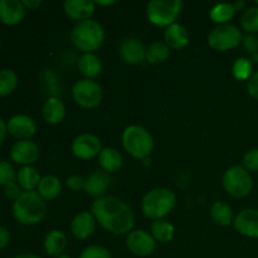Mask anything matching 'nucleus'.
Returning <instances> with one entry per match:
<instances>
[{
  "label": "nucleus",
  "mask_w": 258,
  "mask_h": 258,
  "mask_svg": "<svg viewBox=\"0 0 258 258\" xmlns=\"http://www.w3.org/2000/svg\"><path fill=\"white\" fill-rule=\"evenodd\" d=\"M91 213L103 229L116 236L134 231L135 214L130 206L120 198L105 196L95 199Z\"/></svg>",
  "instance_id": "f257e3e1"
},
{
  "label": "nucleus",
  "mask_w": 258,
  "mask_h": 258,
  "mask_svg": "<svg viewBox=\"0 0 258 258\" xmlns=\"http://www.w3.org/2000/svg\"><path fill=\"white\" fill-rule=\"evenodd\" d=\"M14 218L24 226H34L47 214V204L38 191H23L13 204Z\"/></svg>",
  "instance_id": "f03ea898"
},
{
  "label": "nucleus",
  "mask_w": 258,
  "mask_h": 258,
  "mask_svg": "<svg viewBox=\"0 0 258 258\" xmlns=\"http://www.w3.org/2000/svg\"><path fill=\"white\" fill-rule=\"evenodd\" d=\"M71 40L83 53H92L105 40V30L98 22L92 19L78 22L71 32Z\"/></svg>",
  "instance_id": "7ed1b4c3"
},
{
  "label": "nucleus",
  "mask_w": 258,
  "mask_h": 258,
  "mask_svg": "<svg viewBox=\"0 0 258 258\" xmlns=\"http://www.w3.org/2000/svg\"><path fill=\"white\" fill-rule=\"evenodd\" d=\"M176 196L168 188H155L144 196L141 201V211L144 216L153 221L163 219L174 209Z\"/></svg>",
  "instance_id": "20e7f679"
},
{
  "label": "nucleus",
  "mask_w": 258,
  "mask_h": 258,
  "mask_svg": "<svg viewBox=\"0 0 258 258\" xmlns=\"http://www.w3.org/2000/svg\"><path fill=\"white\" fill-rule=\"evenodd\" d=\"M122 146L133 158L145 159L153 153L154 139L145 127L139 125H130L123 130Z\"/></svg>",
  "instance_id": "39448f33"
},
{
  "label": "nucleus",
  "mask_w": 258,
  "mask_h": 258,
  "mask_svg": "<svg viewBox=\"0 0 258 258\" xmlns=\"http://www.w3.org/2000/svg\"><path fill=\"white\" fill-rule=\"evenodd\" d=\"M183 2L180 0H151L146 5V17L151 24L168 28L180 15Z\"/></svg>",
  "instance_id": "423d86ee"
},
{
  "label": "nucleus",
  "mask_w": 258,
  "mask_h": 258,
  "mask_svg": "<svg viewBox=\"0 0 258 258\" xmlns=\"http://www.w3.org/2000/svg\"><path fill=\"white\" fill-rule=\"evenodd\" d=\"M223 186L233 198H244L253 189V179L251 173L242 165H233L226 170L223 175Z\"/></svg>",
  "instance_id": "0eeeda50"
},
{
  "label": "nucleus",
  "mask_w": 258,
  "mask_h": 258,
  "mask_svg": "<svg viewBox=\"0 0 258 258\" xmlns=\"http://www.w3.org/2000/svg\"><path fill=\"white\" fill-rule=\"evenodd\" d=\"M242 33L238 27L233 24L217 25L208 35V44L217 52H226L241 44Z\"/></svg>",
  "instance_id": "6e6552de"
},
{
  "label": "nucleus",
  "mask_w": 258,
  "mask_h": 258,
  "mask_svg": "<svg viewBox=\"0 0 258 258\" xmlns=\"http://www.w3.org/2000/svg\"><path fill=\"white\" fill-rule=\"evenodd\" d=\"M72 97L81 107L95 108L102 102L103 91L96 81L83 78L73 85Z\"/></svg>",
  "instance_id": "1a4fd4ad"
},
{
  "label": "nucleus",
  "mask_w": 258,
  "mask_h": 258,
  "mask_svg": "<svg viewBox=\"0 0 258 258\" xmlns=\"http://www.w3.org/2000/svg\"><path fill=\"white\" fill-rule=\"evenodd\" d=\"M126 246L128 251L138 257H148L156 249V241L151 233L144 229H135L127 234Z\"/></svg>",
  "instance_id": "9d476101"
},
{
  "label": "nucleus",
  "mask_w": 258,
  "mask_h": 258,
  "mask_svg": "<svg viewBox=\"0 0 258 258\" xmlns=\"http://www.w3.org/2000/svg\"><path fill=\"white\" fill-rule=\"evenodd\" d=\"M72 153L81 160H90L100 155L102 151V144L96 135L92 134H81L73 140Z\"/></svg>",
  "instance_id": "9b49d317"
},
{
  "label": "nucleus",
  "mask_w": 258,
  "mask_h": 258,
  "mask_svg": "<svg viewBox=\"0 0 258 258\" xmlns=\"http://www.w3.org/2000/svg\"><path fill=\"white\" fill-rule=\"evenodd\" d=\"M39 146L34 141L30 140L17 141L10 150L12 160L23 166H29L34 164L39 159Z\"/></svg>",
  "instance_id": "f8f14e48"
},
{
  "label": "nucleus",
  "mask_w": 258,
  "mask_h": 258,
  "mask_svg": "<svg viewBox=\"0 0 258 258\" xmlns=\"http://www.w3.org/2000/svg\"><path fill=\"white\" fill-rule=\"evenodd\" d=\"M118 53L127 64H140L146 60V47L139 38L130 37L121 42Z\"/></svg>",
  "instance_id": "ddd939ff"
},
{
  "label": "nucleus",
  "mask_w": 258,
  "mask_h": 258,
  "mask_svg": "<svg viewBox=\"0 0 258 258\" xmlns=\"http://www.w3.org/2000/svg\"><path fill=\"white\" fill-rule=\"evenodd\" d=\"M7 130L18 140H29L37 131L34 120L27 115H15L7 122Z\"/></svg>",
  "instance_id": "4468645a"
},
{
  "label": "nucleus",
  "mask_w": 258,
  "mask_h": 258,
  "mask_svg": "<svg viewBox=\"0 0 258 258\" xmlns=\"http://www.w3.org/2000/svg\"><path fill=\"white\" fill-rule=\"evenodd\" d=\"M233 226L242 236L258 238V211L252 208L241 211L234 218Z\"/></svg>",
  "instance_id": "2eb2a0df"
},
{
  "label": "nucleus",
  "mask_w": 258,
  "mask_h": 258,
  "mask_svg": "<svg viewBox=\"0 0 258 258\" xmlns=\"http://www.w3.org/2000/svg\"><path fill=\"white\" fill-rule=\"evenodd\" d=\"M66 15L70 19L83 22L91 19L96 10V4L92 0H67L63 4Z\"/></svg>",
  "instance_id": "dca6fc26"
},
{
  "label": "nucleus",
  "mask_w": 258,
  "mask_h": 258,
  "mask_svg": "<svg viewBox=\"0 0 258 258\" xmlns=\"http://www.w3.org/2000/svg\"><path fill=\"white\" fill-rule=\"evenodd\" d=\"M96 229V219L91 212H81L76 214L71 222V232L77 239H87Z\"/></svg>",
  "instance_id": "f3484780"
},
{
  "label": "nucleus",
  "mask_w": 258,
  "mask_h": 258,
  "mask_svg": "<svg viewBox=\"0 0 258 258\" xmlns=\"http://www.w3.org/2000/svg\"><path fill=\"white\" fill-rule=\"evenodd\" d=\"M111 186V178L106 171H93L92 174L86 178L85 191L87 196L93 198H101L105 197L108 188Z\"/></svg>",
  "instance_id": "a211bd4d"
},
{
  "label": "nucleus",
  "mask_w": 258,
  "mask_h": 258,
  "mask_svg": "<svg viewBox=\"0 0 258 258\" xmlns=\"http://www.w3.org/2000/svg\"><path fill=\"white\" fill-rule=\"evenodd\" d=\"M25 15V8L19 0H0V20L7 25L19 24Z\"/></svg>",
  "instance_id": "6ab92c4d"
},
{
  "label": "nucleus",
  "mask_w": 258,
  "mask_h": 258,
  "mask_svg": "<svg viewBox=\"0 0 258 258\" xmlns=\"http://www.w3.org/2000/svg\"><path fill=\"white\" fill-rule=\"evenodd\" d=\"M164 40H165L164 43L170 49L180 50L184 49L189 44L190 35H189V32L186 30L185 27H183L181 24H178V23H174L170 27L165 28Z\"/></svg>",
  "instance_id": "aec40b11"
},
{
  "label": "nucleus",
  "mask_w": 258,
  "mask_h": 258,
  "mask_svg": "<svg viewBox=\"0 0 258 258\" xmlns=\"http://www.w3.org/2000/svg\"><path fill=\"white\" fill-rule=\"evenodd\" d=\"M42 115L50 125L62 122L66 116V106L58 97H49L43 105Z\"/></svg>",
  "instance_id": "412c9836"
},
{
  "label": "nucleus",
  "mask_w": 258,
  "mask_h": 258,
  "mask_svg": "<svg viewBox=\"0 0 258 258\" xmlns=\"http://www.w3.org/2000/svg\"><path fill=\"white\" fill-rule=\"evenodd\" d=\"M98 161H100V166L102 168L103 171L107 174L117 173L121 168H122V155L120 151L116 150L113 148H105L98 155Z\"/></svg>",
  "instance_id": "4be33fe9"
},
{
  "label": "nucleus",
  "mask_w": 258,
  "mask_h": 258,
  "mask_svg": "<svg viewBox=\"0 0 258 258\" xmlns=\"http://www.w3.org/2000/svg\"><path fill=\"white\" fill-rule=\"evenodd\" d=\"M66 247H67V237L62 231L53 229L48 232L44 238V249L47 254L54 257L62 256Z\"/></svg>",
  "instance_id": "5701e85b"
},
{
  "label": "nucleus",
  "mask_w": 258,
  "mask_h": 258,
  "mask_svg": "<svg viewBox=\"0 0 258 258\" xmlns=\"http://www.w3.org/2000/svg\"><path fill=\"white\" fill-rule=\"evenodd\" d=\"M78 68L87 80H93L102 71V63L95 53H83L78 60Z\"/></svg>",
  "instance_id": "b1692460"
},
{
  "label": "nucleus",
  "mask_w": 258,
  "mask_h": 258,
  "mask_svg": "<svg viewBox=\"0 0 258 258\" xmlns=\"http://www.w3.org/2000/svg\"><path fill=\"white\" fill-rule=\"evenodd\" d=\"M38 193L44 201H53L57 198L62 191V183L54 175H45L40 179L38 185Z\"/></svg>",
  "instance_id": "393cba45"
},
{
  "label": "nucleus",
  "mask_w": 258,
  "mask_h": 258,
  "mask_svg": "<svg viewBox=\"0 0 258 258\" xmlns=\"http://www.w3.org/2000/svg\"><path fill=\"white\" fill-rule=\"evenodd\" d=\"M211 218L217 226L228 227L234 222L233 209L226 202H216L211 208Z\"/></svg>",
  "instance_id": "a878e982"
},
{
  "label": "nucleus",
  "mask_w": 258,
  "mask_h": 258,
  "mask_svg": "<svg viewBox=\"0 0 258 258\" xmlns=\"http://www.w3.org/2000/svg\"><path fill=\"white\" fill-rule=\"evenodd\" d=\"M40 174L34 166H23L17 175L18 185L25 191H33L40 183Z\"/></svg>",
  "instance_id": "bb28decb"
},
{
  "label": "nucleus",
  "mask_w": 258,
  "mask_h": 258,
  "mask_svg": "<svg viewBox=\"0 0 258 258\" xmlns=\"http://www.w3.org/2000/svg\"><path fill=\"white\" fill-rule=\"evenodd\" d=\"M150 232L155 241L160 242V243H168L174 238L175 228L166 219H158V221H154L151 223Z\"/></svg>",
  "instance_id": "cd10ccee"
},
{
  "label": "nucleus",
  "mask_w": 258,
  "mask_h": 258,
  "mask_svg": "<svg viewBox=\"0 0 258 258\" xmlns=\"http://www.w3.org/2000/svg\"><path fill=\"white\" fill-rule=\"evenodd\" d=\"M170 48L164 42H154L146 48V60L153 64H160L168 60Z\"/></svg>",
  "instance_id": "c85d7f7f"
},
{
  "label": "nucleus",
  "mask_w": 258,
  "mask_h": 258,
  "mask_svg": "<svg viewBox=\"0 0 258 258\" xmlns=\"http://www.w3.org/2000/svg\"><path fill=\"white\" fill-rule=\"evenodd\" d=\"M234 14H236V9H234L233 4H231V3H221V4H217L212 8L209 17L214 23H218V25H221L228 24L229 20L234 17Z\"/></svg>",
  "instance_id": "c756f323"
},
{
  "label": "nucleus",
  "mask_w": 258,
  "mask_h": 258,
  "mask_svg": "<svg viewBox=\"0 0 258 258\" xmlns=\"http://www.w3.org/2000/svg\"><path fill=\"white\" fill-rule=\"evenodd\" d=\"M232 73L233 77L238 81H248L253 75V64L249 58H238L232 66Z\"/></svg>",
  "instance_id": "7c9ffc66"
},
{
  "label": "nucleus",
  "mask_w": 258,
  "mask_h": 258,
  "mask_svg": "<svg viewBox=\"0 0 258 258\" xmlns=\"http://www.w3.org/2000/svg\"><path fill=\"white\" fill-rule=\"evenodd\" d=\"M18 76L12 70H0V96H8L17 88Z\"/></svg>",
  "instance_id": "2f4dec72"
},
{
  "label": "nucleus",
  "mask_w": 258,
  "mask_h": 258,
  "mask_svg": "<svg viewBox=\"0 0 258 258\" xmlns=\"http://www.w3.org/2000/svg\"><path fill=\"white\" fill-rule=\"evenodd\" d=\"M241 25L249 34L258 33V7H252L244 10L241 18Z\"/></svg>",
  "instance_id": "473e14b6"
},
{
  "label": "nucleus",
  "mask_w": 258,
  "mask_h": 258,
  "mask_svg": "<svg viewBox=\"0 0 258 258\" xmlns=\"http://www.w3.org/2000/svg\"><path fill=\"white\" fill-rule=\"evenodd\" d=\"M18 173L14 166L9 161L0 160V185H8L10 183H15Z\"/></svg>",
  "instance_id": "72a5a7b5"
},
{
  "label": "nucleus",
  "mask_w": 258,
  "mask_h": 258,
  "mask_svg": "<svg viewBox=\"0 0 258 258\" xmlns=\"http://www.w3.org/2000/svg\"><path fill=\"white\" fill-rule=\"evenodd\" d=\"M242 166L248 171H258V148L251 149L244 154Z\"/></svg>",
  "instance_id": "f704fd0d"
},
{
  "label": "nucleus",
  "mask_w": 258,
  "mask_h": 258,
  "mask_svg": "<svg viewBox=\"0 0 258 258\" xmlns=\"http://www.w3.org/2000/svg\"><path fill=\"white\" fill-rule=\"evenodd\" d=\"M80 258H111L110 252L102 246H90L85 248Z\"/></svg>",
  "instance_id": "c9c22d12"
},
{
  "label": "nucleus",
  "mask_w": 258,
  "mask_h": 258,
  "mask_svg": "<svg viewBox=\"0 0 258 258\" xmlns=\"http://www.w3.org/2000/svg\"><path fill=\"white\" fill-rule=\"evenodd\" d=\"M85 184L86 179H83L81 175H77V174H73V175L68 176L67 180H66V185L72 191H80L82 189L85 190Z\"/></svg>",
  "instance_id": "e433bc0d"
},
{
  "label": "nucleus",
  "mask_w": 258,
  "mask_h": 258,
  "mask_svg": "<svg viewBox=\"0 0 258 258\" xmlns=\"http://www.w3.org/2000/svg\"><path fill=\"white\" fill-rule=\"evenodd\" d=\"M247 91H248L249 96L258 100V71L251 76L248 81H247Z\"/></svg>",
  "instance_id": "4c0bfd02"
},
{
  "label": "nucleus",
  "mask_w": 258,
  "mask_h": 258,
  "mask_svg": "<svg viewBox=\"0 0 258 258\" xmlns=\"http://www.w3.org/2000/svg\"><path fill=\"white\" fill-rule=\"evenodd\" d=\"M243 45L249 53H257L258 52V37L254 34H248L243 39Z\"/></svg>",
  "instance_id": "58836bf2"
},
{
  "label": "nucleus",
  "mask_w": 258,
  "mask_h": 258,
  "mask_svg": "<svg viewBox=\"0 0 258 258\" xmlns=\"http://www.w3.org/2000/svg\"><path fill=\"white\" fill-rule=\"evenodd\" d=\"M5 196L7 198L13 199V201H17L20 196H22V191H20V186L17 183H10L8 185H5Z\"/></svg>",
  "instance_id": "ea45409f"
},
{
  "label": "nucleus",
  "mask_w": 258,
  "mask_h": 258,
  "mask_svg": "<svg viewBox=\"0 0 258 258\" xmlns=\"http://www.w3.org/2000/svg\"><path fill=\"white\" fill-rule=\"evenodd\" d=\"M10 241V233L8 228L0 226V249H4L5 247L9 244Z\"/></svg>",
  "instance_id": "a19ab883"
},
{
  "label": "nucleus",
  "mask_w": 258,
  "mask_h": 258,
  "mask_svg": "<svg viewBox=\"0 0 258 258\" xmlns=\"http://www.w3.org/2000/svg\"><path fill=\"white\" fill-rule=\"evenodd\" d=\"M22 3L23 5H24V8H28V9H35V8H38L42 4L40 0H24V2Z\"/></svg>",
  "instance_id": "79ce46f5"
},
{
  "label": "nucleus",
  "mask_w": 258,
  "mask_h": 258,
  "mask_svg": "<svg viewBox=\"0 0 258 258\" xmlns=\"http://www.w3.org/2000/svg\"><path fill=\"white\" fill-rule=\"evenodd\" d=\"M8 130H7V123L0 118V146H2L3 141H4L5 135H7Z\"/></svg>",
  "instance_id": "37998d69"
},
{
  "label": "nucleus",
  "mask_w": 258,
  "mask_h": 258,
  "mask_svg": "<svg viewBox=\"0 0 258 258\" xmlns=\"http://www.w3.org/2000/svg\"><path fill=\"white\" fill-rule=\"evenodd\" d=\"M96 5H100V7H110V5L115 4V0H107V2H102V0H97L95 2Z\"/></svg>",
  "instance_id": "c03bdc74"
},
{
  "label": "nucleus",
  "mask_w": 258,
  "mask_h": 258,
  "mask_svg": "<svg viewBox=\"0 0 258 258\" xmlns=\"http://www.w3.org/2000/svg\"><path fill=\"white\" fill-rule=\"evenodd\" d=\"M14 258H42V257H39L38 254H34V253H20L18 254V256H15Z\"/></svg>",
  "instance_id": "a18cd8bd"
},
{
  "label": "nucleus",
  "mask_w": 258,
  "mask_h": 258,
  "mask_svg": "<svg viewBox=\"0 0 258 258\" xmlns=\"http://www.w3.org/2000/svg\"><path fill=\"white\" fill-rule=\"evenodd\" d=\"M233 5H234V9H236V12H237V10H243L244 8H246V3H244V2L233 3Z\"/></svg>",
  "instance_id": "49530a36"
},
{
  "label": "nucleus",
  "mask_w": 258,
  "mask_h": 258,
  "mask_svg": "<svg viewBox=\"0 0 258 258\" xmlns=\"http://www.w3.org/2000/svg\"><path fill=\"white\" fill-rule=\"evenodd\" d=\"M55 258H71V257H68V256H64V254H62V256H59V257H55Z\"/></svg>",
  "instance_id": "de8ad7c7"
},
{
  "label": "nucleus",
  "mask_w": 258,
  "mask_h": 258,
  "mask_svg": "<svg viewBox=\"0 0 258 258\" xmlns=\"http://www.w3.org/2000/svg\"><path fill=\"white\" fill-rule=\"evenodd\" d=\"M256 4H257V7H258V2H257V3H256Z\"/></svg>",
  "instance_id": "09e8293b"
}]
</instances>
